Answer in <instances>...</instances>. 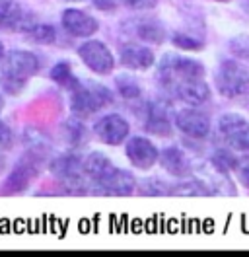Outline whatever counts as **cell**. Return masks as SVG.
<instances>
[{"instance_id": "cell-1", "label": "cell", "mask_w": 249, "mask_h": 257, "mask_svg": "<svg viewBox=\"0 0 249 257\" xmlns=\"http://www.w3.org/2000/svg\"><path fill=\"white\" fill-rule=\"evenodd\" d=\"M4 86L12 94H18L26 82L39 70V59L30 51H12L4 59Z\"/></svg>"}, {"instance_id": "cell-2", "label": "cell", "mask_w": 249, "mask_h": 257, "mask_svg": "<svg viewBox=\"0 0 249 257\" xmlns=\"http://www.w3.org/2000/svg\"><path fill=\"white\" fill-rule=\"evenodd\" d=\"M70 92H72L70 103H72L74 113H78V115H90V113L99 111L101 107L111 103V94L101 84H93V82L82 84V82H78Z\"/></svg>"}, {"instance_id": "cell-3", "label": "cell", "mask_w": 249, "mask_h": 257, "mask_svg": "<svg viewBox=\"0 0 249 257\" xmlns=\"http://www.w3.org/2000/svg\"><path fill=\"white\" fill-rule=\"evenodd\" d=\"M160 76L166 88L170 90L173 84L189 78H202L204 66L195 59H187L179 55H166L160 63Z\"/></svg>"}, {"instance_id": "cell-4", "label": "cell", "mask_w": 249, "mask_h": 257, "mask_svg": "<svg viewBox=\"0 0 249 257\" xmlns=\"http://www.w3.org/2000/svg\"><path fill=\"white\" fill-rule=\"evenodd\" d=\"M218 92L226 97H239L249 94V72L235 61H224L216 70Z\"/></svg>"}, {"instance_id": "cell-5", "label": "cell", "mask_w": 249, "mask_h": 257, "mask_svg": "<svg viewBox=\"0 0 249 257\" xmlns=\"http://www.w3.org/2000/svg\"><path fill=\"white\" fill-rule=\"evenodd\" d=\"M218 131L232 150H249V121L239 113H224L218 121Z\"/></svg>"}, {"instance_id": "cell-6", "label": "cell", "mask_w": 249, "mask_h": 257, "mask_svg": "<svg viewBox=\"0 0 249 257\" xmlns=\"http://www.w3.org/2000/svg\"><path fill=\"white\" fill-rule=\"evenodd\" d=\"M78 55H80L82 63L90 70H93L95 74H109L115 66V59H113L107 45L101 41H95V39L82 43L78 47Z\"/></svg>"}, {"instance_id": "cell-7", "label": "cell", "mask_w": 249, "mask_h": 257, "mask_svg": "<svg viewBox=\"0 0 249 257\" xmlns=\"http://www.w3.org/2000/svg\"><path fill=\"white\" fill-rule=\"evenodd\" d=\"M51 172L61 179L64 185L72 189L86 187V172H84V162H80L76 156H59L51 164Z\"/></svg>"}, {"instance_id": "cell-8", "label": "cell", "mask_w": 249, "mask_h": 257, "mask_svg": "<svg viewBox=\"0 0 249 257\" xmlns=\"http://www.w3.org/2000/svg\"><path fill=\"white\" fill-rule=\"evenodd\" d=\"M129 131H131V127H129L127 119L121 117V115H117V113H111V115L101 117L95 123V127H93L95 137L101 143L111 146H117L121 145V143H125V139L129 137Z\"/></svg>"}, {"instance_id": "cell-9", "label": "cell", "mask_w": 249, "mask_h": 257, "mask_svg": "<svg viewBox=\"0 0 249 257\" xmlns=\"http://www.w3.org/2000/svg\"><path fill=\"white\" fill-rule=\"evenodd\" d=\"M97 193L101 195H113V197H129L135 193L137 181L129 172L113 168L107 176H103L99 181H95Z\"/></svg>"}, {"instance_id": "cell-10", "label": "cell", "mask_w": 249, "mask_h": 257, "mask_svg": "<svg viewBox=\"0 0 249 257\" xmlns=\"http://www.w3.org/2000/svg\"><path fill=\"white\" fill-rule=\"evenodd\" d=\"M127 156L131 164L139 170H150L156 162L160 160V152L152 141L144 137H133L127 143Z\"/></svg>"}, {"instance_id": "cell-11", "label": "cell", "mask_w": 249, "mask_h": 257, "mask_svg": "<svg viewBox=\"0 0 249 257\" xmlns=\"http://www.w3.org/2000/svg\"><path fill=\"white\" fill-rule=\"evenodd\" d=\"M175 125L177 128L191 137V139H204L210 133V119L206 113L199 111V109H181L175 115Z\"/></svg>"}, {"instance_id": "cell-12", "label": "cell", "mask_w": 249, "mask_h": 257, "mask_svg": "<svg viewBox=\"0 0 249 257\" xmlns=\"http://www.w3.org/2000/svg\"><path fill=\"white\" fill-rule=\"evenodd\" d=\"M62 28L74 37H90L97 32L99 24L95 18L88 16L86 12L76 10V8H68L62 12Z\"/></svg>"}, {"instance_id": "cell-13", "label": "cell", "mask_w": 249, "mask_h": 257, "mask_svg": "<svg viewBox=\"0 0 249 257\" xmlns=\"http://www.w3.org/2000/svg\"><path fill=\"white\" fill-rule=\"evenodd\" d=\"M170 90H173L181 101H185L187 105H201L210 97V90L206 86V82L202 78H189L173 84Z\"/></svg>"}, {"instance_id": "cell-14", "label": "cell", "mask_w": 249, "mask_h": 257, "mask_svg": "<svg viewBox=\"0 0 249 257\" xmlns=\"http://www.w3.org/2000/svg\"><path fill=\"white\" fill-rule=\"evenodd\" d=\"M121 63L131 70H148L156 63L152 49L140 43H127L121 47Z\"/></svg>"}, {"instance_id": "cell-15", "label": "cell", "mask_w": 249, "mask_h": 257, "mask_svg": "<svg viewBox=\"0 0 249 257\" xmlns=\"http://www.w3.org/2000/svg\"><path fill=\"white\" fill-rule=\"evenodd\" d=\"M160 164L173 177H187V174H189V160H187L185 152L175 148V146L166 148L160 154Z\"/></svg>"}, {"instance_id": "cell-16", "label": "cell", "mask_w": 249, "mask_h": 257, "mask_svg": "<svg viewBox=\"0 0 249 257\" xmlns=\"http://www.w3.org/2000/svg\"><path fill=\"white\" fill-rule=\"evenodd\" d=\"M131 32L140 41H148V43H162L166 39L164 28L154 20H135L131 26Z\"/></svg>"}, {"instance_id": "cell-17", "label": "cell", "mask_w": 249, "mask_h": 257, "mask_svg": "<svg viewBox=\"0 0 249 257\" xmlns=\"http://www.w3.org/2000/svg\"><path fill=\"white\" fill-rule=\"evenodd\" d=\"M35 174H37V168H35L33 164H20V166H16L14 172L8 176L6 183H4L6 191L8 193L24 191V189L30 185V181L33 179Z\"/></svg>"}, {"instance_id": "cell-18", "label": "cell", "mask_w": 249, "mask_h": 257, "mask_svg": "<svg viewBox=\"0 0 249 257\" xmlns=\"http://www.w3.org/2000/svg\"><path fill=\"white\" fill-rule=\"evenodd\" d=\"M0 28H2V30H10V32H24V30L30 32L31 28H33V24H31L30 14L14 4V6L6 12V16L0 20Z\"/></svg>"}, {"instance_id": "cell-19", "label": "cell", "mask_w": 249, "mask_h": 257, "mask_svg": "<svg viewBox=\"0 0 249 257\" xmlns=\"http://www.w3.org/2000/svg\"><path fill=\"white\" fill-rule=\"evenodd\" d=\"M113 168H115V166H113V164L109 162L107 156L101 154V152H92V154L84 160V172H86V176L90 177L93 183L99 181L103 176H107Z\"/></svg>"}, {"instance_id": "cell-20", "label": "cell", "mask_w": 249, "mask_h": 257, "mask_svg": "<svg viewBox=\"0 0 249 257\" xmlns=\"http://www.w3.org/2000/svg\"><path fill=\"white\" fill-rule=\"evenodd\" d=\"M170 193L177 195V197H208V195H212L208 185L199 179H187L183 183L175 185V189H170Z\"/></svg>"}, {"instance_id": "cell-21", "label": "cell", "mask_w": 249, "mask_h": 257, "mask_svg": "<svg viewBox=\"0 0 249 257\" xmlns=\"http://www.w3.org/2000/svg\"><path fill=\"white\" fill-rule=\"evenodd\" d=\"M146 128H148L150 133H154V135H160V137L170 135L171 125H170V121H168V117H166V111L160 109V107L150 109V117H148V121H146Z\"/></svg>"}, {"instance_id": "cell-22", "label": "cell", "mask_w": 249, "mask_h": 257, "mask_svg": "<svg viewBox=\"0 0 249 257\" xmlns=\"http://www.w3.org/2000/svg\"><path fill=\"white\" fill-rule=\"evenodd\" d=\"M51 78L57 82V84H61V86L70 88V90L78 84V80L74 78V74H72V68H70V64L66 63V61H61V63L55 64L51 68Z\"/></svg>"}, {"instance_id": "cell-23", "label": "cell", "mask_w": 249, "mask_h": 257, "mask_svg": "<svg viewBox=\"0 0 249 257\" xmlns=\"http://www.w3.org/2000/svg\"><path fill=\"white\" fill-rule=\"evenodd\" d=\"M31 39L37 41V43H43V45H49L57 39V32L53 26H47V24H39V26H33L30 30Z\"/></svg>"}, {"instance_id": "cell-24", "label": "cell", "mask_w": 249, "mask_h": 257, "mask_svg": "<svg viewBox=\"0 0 249 257\" xmlns=\"http://www.w3.org/2000/svg\"><path fill=\"white\" fill-rule=\"evenodd\" d=\"M117 88H119L121 96L127 97V99L140 96V86L135 82V78H131V76H119V78H117Z\"/></svg>"}, {"instance_id": "cell-25", "label": "cell", "mask_w": 249, "mask_h": 257, "mask_svg": "<svg viewBox=\"0 0 249 257\" xmlns=\"http://www.w3.org/2000/svg\"><path fill=\"white\" fill-rule=\"evenodd\" d=\"M230 49L237 59L249 61V35H237L230 41Z\"/></svg>"}, {"instance_id": "cell-26", "label": "cell", "mask_w": 249, "mask_h": 257, "mask_svg": "<svg viewBox=\"0 0 249 257\" xmlns=\"http://www.w3.org/2000/svg\"><path fill=\"white\" fill-rule=\"evenodd\" d=\"M173 45L179 49H185V51H199L202 47L201 41H197V39H193L189 35H181V33L173 37Z\"/></svg>"}, {"instance_id": "cell-27", "label": "cell", "mask_w": 249, "mask_h": 257, "mask_svg": "<svg viewBox=\"0 0 249 257\" xmlns=\"http://www.w3.org/2000/svg\"><path fill=\"white\" fill-rule=\"evenodd\" d=\"M14 143V135L6 123L0 121V148H10Z\"/></svg>"}, {"instance_id": "cell-28", "label": "cell", "mask_w": 249, "mask_h": 257, "mask_svg": "<svg viewBox=\"0 0 249 257\" xmlns=\"http://www.w3.org/2000/svg\"><path fill=\"white\" fill-rule=\"evenodd\" d=\"M121 2L133 10H148L156 6V0H121Z\"/></svg>"}, {"instance_id": "cell-29", "label": "cell", "mask_w": 249, "mask_h": 257, "mask_svg": "<svg viewBox=\"0 0 249 257\" xmlns=\"http://www.w3.org/2000/svg\"><path fill=\"white\" fill-rule=\"evenodd\" d=\"M235 172H237V177L241 179V183L249 189V160L237 162L235 166Z\"/></svg>"}, {"instance_id": "cell-30", "label": "cell", "mask_w": 249, "mask_h": 257, "mask_svg": "<svg viewBox=\"0 0 249 257\" xmlns=\"http://www.w3.org/2000/svg\"><path fill=\"white\" fill-rule=\"evenodd\" d=\"M93 4H95V8H99V10H113L115 8V0H93Z\"/></svg>"}, {"instance_id": "cell-31", "label": "cell", "mask_w": 249, "mask_h": 257, "mask_svg": "<svg viewBox=\"0 0 249 257\" xmlns=\"http://www.w3.org/2000/svg\"><path fill=\"white\" fill-rule=\"evenodd\" d=\"M14 6V0H0V20L6 16V12Z\"/></svg>"}, {"instance_id": "cell-32", "label": "cell", "mask_w": 249, "mask_h": 257, "mask_svg": "<svg viewBox=\"0 0 249 257\" xmlns=\"http://www.w3.org/2000/svg\"><path fill=\"white\" fill-rule=\"evenodd\" d=\"M4 168H6V160H4V158H2V156H0V174H2V172H4Z\"/></svg>"}, {"instance_id": "cell-33", "label": "cell", "mask_w": 249, "mask_h": 257, "mask_svg": "<svg viewBox=\"0 0 249 257\" xmlns=\"http://www.w3.org/2000/svg\"><path fill=\"white\" fill-rule=\"evenodd\" d=\"M4 57V45H2V41H0V59Z\"/></svg>"}, {"instance_id": "cell-34", "label": "cell", "mask_w": 249, "mask_h": 257, "mask_svg": "<svg viewBox=\"0 0 249 257\" xmlns=\"http://www.w3.org/2000/svg\"><path fill=\"white\" fill-rule=\"evenodd\" d=\"M2 107H4V97L0 96V111H2Z\"/></svg>"}, {"instance_id": "cell-35", "label": "cell", "mask_w": 249, "mask_h": 257, "mask_svg": "<svg viewBox=\"0 0 249 257\" xmlns=\"http://www.w3.org/2000/svg\"><path fill=\"white\" fill-rule=\"evenodd\" d=\"M70 2H80V0H70Z\"/></svg>"}, {"instance_id": "cell-36", "label": "cell", "mask_w": 249, "mask_h": 257, "mask_svg": "<svg viewBox=\"0 0 249 257\" xmlns=\"http://www.w3.org/2000/svg\"><path fill=\"white\" fill-rule=\"evenodd\" d=\"M220 2H228V0H220Z\"/></svg>"}]
</instances>
